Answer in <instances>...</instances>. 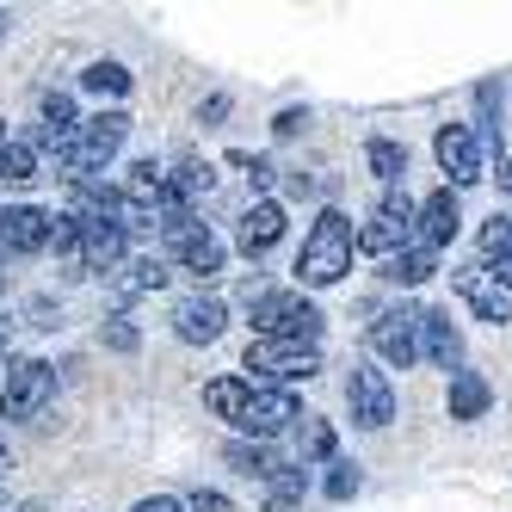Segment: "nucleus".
<instances>
[{"mask_svg": "<svg viewBox=\"0 0 512 512\" xmlns=\"http://www.w3.org/2000/svg\"><path fill=\"white\" fill-rule=\"evenodd\" d=\"M352 247H358V229L346 210H321L309 235H303V253H297V284L303 290H327L352 272Z\"/></svg>", "mask_w": 512, "mask_h": 512, "instance_id": "1", "label": "nucleus"}, {"mask_svg": "<svg viewBox=\"0 0 512 512\" xmlns=\"http://www.w3.org/2000/svg\"><path fill=\"white\" fill-rule=\"evenodd\" d=\"M247 315H253V340H284V346H321V327H327V315L303 290H253Z\"/></svg>", "mask_w": 512, "mask_h": 512, "instance_id": "2", "label": "nucleus"}, {"mask_svg": "<svg viewBox=\"0 0 512 512\" xmlns=\"http://www.w3.org/2000/svg\"><path fill=\"white\" fill-rule=\"evenodd\" d=\"M124 142H130V112H124V105H112V112L81 118V130L68 136V149L56 155V167L68 173V186H75V179H93V173L112 167Z\"/></svg>", "mask_w": 512, "mask_h": 512, "instance_id": "3", "label": "nucleus"}, {"mask_svg": "<svg viewBox=\"0 0 512 512\" xmlns=\"http://www.w3.org/2000/svg\"><path fill=\"white\" fill-rule=\"evenodd\" d=\"M161 241H167V253H173V266L192 272V278H216V272L229 266V247L210 235V223H198V210L161 216Z\"/></svg>", "mask_w": 512, "mask_h": 512, "instance_id": "4", "label": "nucleus"}, {"mask_svg": "<svg viewBox=\"0 0 512 512\" xmlns=\"http://www.w3.org/2000/svg\"><path fill=\"white\" fill-rule=\"evenodd\" d=\"M50 395H56V364L50 358H19V364H7V377H0V420L7 426L38 420L50 408Z\"/></svg>", "mask_w": 512, "mask_h": 512, "instance_id": "5", "label": "nucleus"}, {"mask_svg": "<svg viewBox=\"0 0 512 512\" xmlns=\"http://www.w3.org/2000/svg\"><path fill=\"white\" fill-rule=\"evenodd\" d=\"M321 371V346H284V340H247V383L253 389H290Z\"/></svg>", "mask_w": 512, "mask_h": 512, "instance_id": "6", "label": "nucleus"}, {"mask_svg": "<svg viewBox=\"0 0 512 512\" xmlns=\"http://www.w3.org/2000/svg\"><path fill=\"white\" fill-rule=\"evenodd\" d=\"M346 408H352V426H364V432H383V426L395 420V383H389L383 364H371V358L352 364V377H346Z\"/></svg>", "mask_w": 512, "mask_h": 512, "instance_id": "7", "label": "nucleus"}, {"mask_svg": "<svg viewBox=\"0 0 512 512\" xmlns=\"http://www.w3.org/2000/svg\"><path fill=\"white\" fill-rule=\"evenodd\" d=\"M358 247L364 253H401V247H414V198L408 192H383L371 204V216H364V229H358Z\"/></svg>", "mask_w": 512, "mask_h": 512, "instance_id": "8", "label": "nucleus"}, {"mask_svg": "<svg viewBox=\"0 0 512 512\" xmlns=\"http://www.w3.org/2000/svg\"><path fill=\"white\" fill-rule=\"evenodd\" d=\"M432 155H438V167L451 173V192L482 186V179H488V155H482V130H475V124H445L432 136Z\"/></svg>", "mask_w": 512, "mask_h": 512, "instance_id": "9", "label": "nucleus"}, {"mask_svg": "<svg viewBox=\"0 0 512 512\" xmlns=\"http://www.w3.org/2000/svg\"><path fill=\"white\" fill-rule=\"evenodd\" d=\"M297 420H303L297 389H253L235 426H241V438H253V445H272V438H278V432H290Z\"/></svg>", "mask_w": 512, "mask_h": 512, "instance_id": "10", "label": "nucleus"}, {"mask_svg": "<svg viewBox=\"0 0 512 512\" xmlns=\"http://www.w3.org/2000/svg\"><path fill=\"white\" fill-rule=\"evenodd\" d=\"M371 352L383 364H395V371H408V364H420V303H395L371 321Z\"/></svg>", "mask_w": 512, "mask_h": 512, "instance_id": "11", "label": "nucleus"}, {"mask_svg": "<svg viewBox=\"0 0 512 512\" xmlns=\"http://www.w3.org/2000/svg\"><path fill=\"white\" fill-rule=\"evenodd\" d=\"M451 284H457V297L469 303V315L475 321H512V284L500 278V272H488L482 260H475V266H457L451 272Z\"/></svg>", "mask_w": 512, "mask_h": 512, "instance_id": "12", "label": "nucleus"}, {"mask_svg": "<svg viewBox=\"0 0 512 512\" xmlns=\"http://www.w3.org/2000/svg\"><path fill=\"white\" fill-rule=\"evenodd\" d=\"M50 229H56V216L38 210V204L0 210V253H7V260H31V253L50 247Z\"/></svg>", "mask_w": 512, "mask_h": 512, "instance_id": "13", "label": "nucleus"}, {"mask_svg": "<svg viewBox=\"0 0 512 512\" xmlns=\"http://www.w3.org/2000/svg\"><path fill=\"white\" fill-rule=\"evenodd\" d=\"M457 229H463V210H457V192H451V186H438L432 198L414 204V241H420V247L445 253V247L457 241Z\"/></svg>", "mask_w": 512, "mask_h": 512, "instance_id": "14", "label": "nucleus"}, {"mask_svg": "<svg viewBox=\"0 0 512 512\" xmlns=\"http://www.w3.org/2000/svg\"><path fill=\"white\" fill-rule=\"evenodd\" d=\"M223 327H229V309L223 297H179L173 303V334L186 340V346H210V340H223Z\"/></svg>", "mask_w": 512, "mask_h": 512, "instance_id": "15", "label": "nucleus"}, {"mask_svg": "<svg viewBox=\"0 0 512 512\" xmlns=\"http://www.w3.org/2000/svg\"><path fill=\"white\" fill-rule=\"evenodd\" d=\"M420 358H432L438 371H463V327L451 309H420Z\"/></svg>", "mask_w": 512, "mask_h": 512, "instance_id": "16", "label": "nucleus"}, {"mask_svg": "<svg viewBox=\"0 0 512 512\" xmlns=\"http://www.w3.org/2000/svg\"><path fill=\"white\" fill-rule=\"evenodd\" d=\"M235 241H241V253H247V260H260V253H272V247L284 241V204H278V198L247 204V216H241Z\"/></svg>", "mask_w": 512, "mask_h": 512, "instance_id": "17", "label": "nucleus"}, {"mask_svg": "<svg viewBox=\"0 0 512 512\" xmlns=\"http://www.w3.org/2000/svg\"><path fill=\"white\" fill-rule=\"evenodd\" d=\"M130 260V241L112 229V223H81V272H118Z\"/></svg>", "mask_w": 512, "mask_h": 512, "instance_id": "18", "label": "nucleus"}, {"mask_svg": "<svg viewBox=\"0 0 512 512\" xmlns=\"http://www.w3.org/2000/svg\"><path fill=\"white\" fill-rule=\"evenodd\" d=\"M494 408V389H488V377L482 371H451V389H445V414L451 420H482Z\"/></svg>", "mask_w": 512, "mask_h": 512, "instance_id": "19", "label": "nucleus"}, {"mask_svg": "<svg viewBox=\"0 0 512 512\" xmlns=\"http://www.w3.org/2000/svg\"><path fill=\"white\" fill-rule=\"evenodd\" d=\"M173 278V266L161 260V253H142V260H124L112 290H118V303H136V297H149V290H161Z\"/></svg>", "mask_w": 512, "mask_h": 512, "instance_id": "20", "label": "nucleus"}, {"mask_svg": "<svg viewBox=\"0 0 512 512\" xmlns=\"http://www.w3.org/2000/svg\"><path fill=\"white\" fill-rule=\"evenodd\" d=\"M334 457H340V432H334V420L303 414V420H297V463L315 469V463H334Z\"/></svg>", "mask_w": 512, "mask_h": 512, "instance_id": "21", "label": "nucleus"}, {"mask_svg": "<svg viewBox=\"0 0 512 512\" xmlns=\"http://www.w3.org/2000/svg\"><path fill=\"white\" fill-rule=\"evenodd\" d=\"M303 494H309V469L303 463H278L266 475V512H297Z\"/></svg>", "mask_w": 512, "mask_h": 512, "instance_id": "22", "label": "nucleus"}, {"mask_svg": "<svg viewBox=\"0 0 512 512\" xmlns=\"http://www.w3.org/2000/svg\"><path fill=\"white\" fill-rule=\"evenodd\" d=\"M432 272H438V253H432V247H420V241H414V247H401V253H389V266H383V278H389V284H401V290L426 284Z\"/></svg>", "mask_w": 512, "mask_h": 512, "instance_id": "23", "label": "nucleus"}, {"mask_svg": "<svg viewBox=\"0 0 512 512\" xmlns=\"http://www.w3.org/2000/svg\"><path fill=\"white\" fill-rule=\"evenodd\" d=\"M475 247H482V266L488 272L500 266V278L512 284V216H488L482 235H475Z\"/></svg>", "mask_w": 512, "mask_h": 512, "instance_id": "24", "label": "nucleus"}, {"mask_svg": "<svg viewBox=\"0 0 512 512\" xmlns=\"http://www.w3.org/2000/svg\"><path fill=\"white\" fill-rule=\"evenodd\" d=\"M223 463L241 469L247 482H266V475L278 469V451H272V445H253V438H229V445H223Z\"/></svg>", "mask_w": 512, "mask_h": 512, "instance_id": "25", "label": "nucleus"}, {"mask_svg": "<svg viewBox=\"0 0 512 512\" xmlns=\"http://www.w3.org/2000/svg\"><path fill=\"white\" fill-rule=\"evenodd\" d=\"M247 395H253V383H247V377H216V383H204V408H210L216 420H241Z\"/></svg>", "mask_w": 512, "mask_h": 512, "instance_id": "26", "label": "nucleus"}, {"mask_svg": "<svg viewBox=\"0 0 512 512\" xmlns=\"http://www.w3.org/2000/svg\"><path fill=\"white\" fill-rule=\"evenodd\" d=\"M0 179H7V186H31V179H38V149H31V136L0 142Z\"/></svg>", "mask_w": 512, "mask_h": 512, "instance_id": "27", "label": "nucleus"}, {"mask_svg": "<svg viewBox=\"0 0 512 512\" xmlns=\"http://www.w3.org/2000/svg\"><path fill=\"white\" fill-rule=\"evenodd\" d=\"M364 161H371V173L383 179L389 192H395V179L408 173V149H401L395 136H371V142H364Z\"/></svg>", "mask_w": 512, "mask_h": 512, "instance_id": "28", "label": "nucleus"}, {"mask_svg": "<svg viewBox=\"0 0 512 512\" xmlns=\"http://www.w3.org/2000/svg\"><path fill=\"white\" fill-rule=\"evenodd\" d=\"M81 87L99 93V99H124V93H130V68H124V62H87Z\"/></svg>", "mask_w": 512, "mask_h": 512, "instance_id": "29", "label": "nucleus"}, {"mask_svg": "<svg viewBox=\"0 0 512 512\" xmlns=\"http://www.w3.org/2000/svg\"><path fill=\"white\" fill-rule=\"evenodd\" d=\"M358 482H364V475H358V463H346V457H334V463H327V500H352L358 494Z\"/></svg>", "mask_w": 512, "mask_h": 512, "instance_id": "30", "label": "nucleus"}, {"mask_svg": "<svg viewBox=\"0 0 512 512\" xmlns=\"http://www.w3.org/2000/svg\"><path fill=\"white\" fill-rule=\"evenodd\" d=\"M186 512H235V506H229V494H216V488H192Z\"/></svg>", "mask_w": 512, "mask_h": 512, "instance_id": "31", "label": "nucleus"}, {"mask_svg": "<svg viewBox=\"0 0 512 512\" xmlns=\"http://www.w3.org/2000/svg\"><path fill=\"white\" fill-rule=\"evenodd\" d=\"M105 346H112V352H136V327L118 315V321H105Z\"/></svg>", "mask_w": 512, "mask_h": 512, "instance_id": "32", "label": "nucleus"}, {"mask_svg": "<svg viewBox=\"0 0 512 512\" xmlns=\"http://www.w3.org/2000/svg\"><path fill=\"white\" fill-rule=\"evenodd\" d=\"M303 124H309V112H297V105H290V112H278V124H272V130H278V136H297Z\"/></svg>", "mask_w": 512, "mask_h": 512, "instance_id": "33", "label": "nucleus"}, {"mask_svg": "<svg viewBox=\"0 0 512 512\" xmlns=\"http://www.w3.org/2000/svg\"><path fill=\"white\" fill-rule=\"evenodd\" d=\"M136 512H186V500H173V494H155V500H136Z\"/></svg>", "mask_w": 512, "mask_h": 512, "instance_id": "34", "label": "nucleus"}, {"mask_svg": "<svg viewBox=\"0 0 512 512\" xmlns=\"http://www.w3.org/2000/svg\"><path fill=\"white\" fill-rule=\"evenodd\" d=\"M500 192H512V149H506V161H500Z\"/></svg>", "mask_w": 512, "mask_h": 512, "instance_id": "35", "label": "nucleus"}, {"mask_svg": "<svg viewBox=\"0 0 512 512\" xmlns=\"http://www.w3.org/2000/svg\"><path fill=\"white\" fill-rule=\"evenodd\" d=\"M7 31H13V13H7V7H0V38H7Z\"/></svg>", "mask_w": 512, "mask_h": 512, "instance_id": "36", "label": "nucleus"}, {"mask_svg": "<svg viewBox=\"0 0 512 512\" xmlns=\"http://www.w3.org/2000/svg\"><path fill=\"white\" fill-rule=\"evenodd\" d=\"M0 358H7V321H0Z\"/></svg>", "mask_w": 512, "mask_h": 512, "instance_id": "37", "label": "nucleus"}, {"mask_svg": "<svg viewBox=\"0 0 512 512\" xmlns=\"http://www.w3.org/2000/svg\"><path fill=\"white\" fill-rule=\"evenodd\" d=\"M0 142H7V124H0Z\"/></svg>", "mask_w": 512, "mask_h": 512, "instance_id": "38", "label": "nucleus"}]
</instances>
